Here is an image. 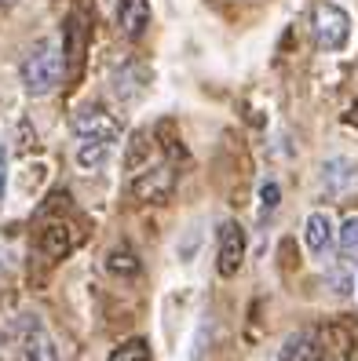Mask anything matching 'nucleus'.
<instances>
[{"label":"nucleus","instance_id":"obj_10","mask_svg":"<svg viewBox=\"0 0 358 361\" xmlns=\"http://www.w3.org/2000/svg\"><path fill=\"white\" fill-rule=\"evenodd\" d=\"M146 70L139 66V62H124V70H117L114 73V92L124 99V102H136L139 99V92L146 88Z\"/></svg>","mask_w":358,"mask_h":361},{"label":"nucleus","instance_id":"obj_12","mask_svg":"<svg viewBox=\"0 0 358 361\" xmlns=\"http://www.w3.org/2000/svg\"><path fill=\"white\" fill-rule=\"evenodd\" d=\"M114 157V142H77V168L80 172H99Z\"/></svg>","mask_w":358,"mask_h":361},{"label":"nucleus","instance_id":"obj_9","mask_svg":"<svg viewBox=\"0 0 358 361\" xmlns=\"http://www.w3.org/2000/svg\"><path fill=\"white\" fill-rule=\"evenodd\" d=\"M278 361H322V339H318V332H311V329L292 332L285 339V347L278 350Z\"/></svg>","mask_w":358,"mask_h":361},{"label":"nucleus","instance_id":"obj_15","mask_svg":"<svg viewBox=\"0 0 358 361\" xmlns=\"http://www.w3.org/2000/svg\"><path fill=\"white\" fill-rule=\"evenodd\" d=\"M110 361H150V347H146L143 336H129V339H121V343L114 347Z\"/></svg>","mask_w":358,"mask_h":361},{"label":"nucleus","instance_id":"obj_13","mask_svg":"<svg viewBox=\"0 0 358 361\" xmlns=\"http://www.w3.org/2000/svg\"><path fill=\"white\" fill-rule=\"evenodd\" d=\"M107 270L114 274V278H136V274H139V256L129 245H117L107 256Z\"/></svg>","mask_w":358,"mask_h":361},{"label":"nucleus","instance_id":"obj_4","mask_svg":"<svg viewBox=\"0 0 358 361\" xmlns=\"http://www.w3.org/2000/svg\"><path fill=\"white\" fill-rule=\"evenodd\" d=\"M216 238H220V248H216V270H220V278H234V274L241 270V263H245V245H249L245 230L234 219H223Z\"/></svg>","mask_w":358,"mask_h":361},{"label":"nucleus","instance_id":"obj_19","mask_svg":"<svg viewBox=\"0 0 358 361\" xmlns=\"http://www.w3.org/2000/svg\"><path fill=\"white\" fill-rule=\"evenodd\" d=\"M329 285H333V292H351V278H347V270H333L329 274Z\"/></svg>","mask_w":358,"mask_h":361},{"label":"nucleus","instance_id":"obj_14","mask_svg":"<svg viewBox=\"0 0 358 361\" xmlns=\"http://www.w3.org/2000/svg\"><path fill=\"white\" fill-rule=\"evenodd\" d=\"M70 248V230L62 226V223H52V226H44L40 230V252H44V256H62V252Z\"/></svg>","mask_w":358,"mask_h":361},{"label":"nucleus","instance_id":"obj_16","mask_svg":"<svg viewBox=\"0 0 358 361\" xmlns=\"http://www.w3.org/2000/svg\"><path fill=\"white\" fill-rule=\"evenodd\" d=\"M336 248H340V256H344L347 263L358 259V216H351V219L340 223V238H336Z\"/></svg>","mask_w":358,"mask_h":361},{"label":"nucleus","instance_id":"obj_5","mask_svg":"<svg viewBox=\"0 0 358 361\" xmlns=\"http://www.w3.org/2000/svg\"><path fill=\"white\" fill-rule=\"evenodd\" d=\"M23 350H26V361H59L52 336L44 332V322L37 314H30L23 322Z\"/></svg>","mask_w":358,"mask_h":361},{"label":"nucleus","instance_id":"obj_8","mask_svg":"<svg viewBox=\"0 0 358 361\" xmlns=\"http://www.w3.org/2000/svg\"><path fill=\"white\" fill-rule=\"evenodd\" d=\"M172 183H176L172 168H150V172L136 183V197L150 201V204H161V201L172 197Z\"/></svg>","mask_w":358,"mask_h":361},{"label":"nucleus","instance_id":"obj_1","mask_svg":"<svg viewBox=\"0 0 358 361\" xmlns=\"http://www.w3.org/2000/svg\"><path fill=\"white\" fill-rule=\"evenodd\" d=\"M62 70H66V55H62L59 40H37L30 48V55L23 59V88L30 95H52L62 80Z\"/></svg>","mask_w":358,"mask_h":361},{"label":"nucleus","instance_id":"obj_7","mask_svg":"<svg viewBox=\"0 0 358 361\" xmlns=\"http://www.w3.org/2000/svg\"><path fill=\"white\" fill-rule=\"evenodd\" d=\"M304 245L314 259H322L326 252L333 248V219L326 212H311L307 223H304Z\"/></svg>","mask_w":358,"mask_h":361},{"label":"nucleus","instance_id":"obj_17","mask_svg":"<svg viewBox=\"0 0 358 361\" xmlns=\"http://www.w3.org/2000/svg\"><path fill=\"white\" fill-rule=\"evenodd\" d=\"M278 201H282V186H278L275 179H263V183H260V216L267 219L270 212L278 208Z\"/></svg>","mask_w":358,"mask_h":361},{"label":"nucleus","instance_id":"obj_11","mask_svg":"<svg viewBox=\"0 0 358 361\" xmlns=\"http://www.w3.org/2000/svg\"><path fill=\"white\" fill-rule=\"evenodd\" d=\"M358 179V168L347 161V157H333L326 168H322V183L329 194H344V190H351Z\"/></svg>","mask_w":358,"mask_h":361},{"label":"nucleus","instance_id":"obj_20","mask_svg":"<svg viewBox=\"0 0 358 361\" xmlns=\"http://www.w3.org/2000/svg\"><path fill=\"white\" fill-rule=\"evenodd\" d=\"M18 4V0H0V8H15Z\"/></svg>","mask_w":358,"mask_h":361},{"label":"nucleus","instance_id":"obj_3","mask_svg":"<svg viewBox=\"0 0 358 361\" xmlns=\"http://www.w3.org/2000/svg\"><path fill=\"white\" fill-rule=\"evenodd\" d=\"M73 135H77V142H117L121 124L102 106H84L73 117Z\"/></svg>","mask_w":358,"mask_h":361},{"label":"nucleus","instance_id":"obj_18","mask_svg":"<svg viewBox=\"0 0 358 361\" xmlns=\"http://www.w3.org/2000/svg\"><path fill=\"white\" fill-rule=\"evenodd\" d=\"M4 194H8V146L0 142V204H4Z\"/></svg>","mask_w":358,"mask_h":361},{"label":"nucleus","instance_id":"obj_6","mask_svg":"<svg viewBox=\"0 0 358 361\" xmlns=\"http://www.w3.org/2000/svg\"><path fill=\"white\" fill-rule=\"evenodd\" d=\"M117 26L129 40H139L150 26V0H117Z\"/></svg>","mask_w":358,"mask_h":361},{"label":"nucleus","instance_id":"obj_2","mask_svg":"<svg viewBox=\"0 0 358 361\" xmlns=\"http://www.w3.org/2000/svg\"><path fill=\"white\" fill-rule=\"evenodd\" d=\"M311 30H314V44L322 51H340L351 40V15L340 4H318L311 18Z\"/></svg>","mask_w":358,"mask_h":361}]
</instances>
